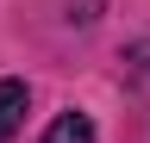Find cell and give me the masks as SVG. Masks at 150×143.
<instances>
[{"label": "cell", "instance_id": "6da1fadb", "mask_svg": "<svg viewBox=\"0 0 150 143\" xmlns=\"http://www.w3.org/2000/svg\"><path fill=\"white\" fill-rule=\"evenodd\" d=\"M25 106H31V87L19 81V75H0V143H13V137H19Z\"/></svg>", "mask_w": 150, "mask_h": 143}, {"label": "cell", "instance_id": "7a4b0ae2", "mask_svg": "<svg viewBox=\"0 0 150 143\" xmlns=\"http://www.w3.org/2000/svg\"><path fill=\"white\" fill-rule=\"evenodd\" d=\"M94 137H100V131H94V118L69 106V112H56V118L44 124V137H38V143H94Z\"/></svg>", "mask_w": 150, "mask_h": 143}]
</instances>
